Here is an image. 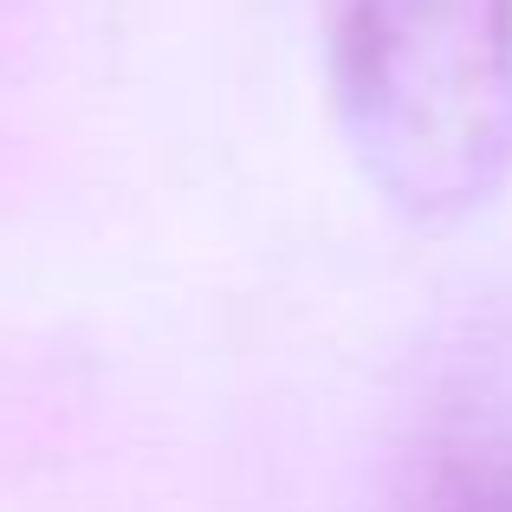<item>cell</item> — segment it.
Returning <instances> with one entry per match:
<instances>
[{"instance_id": "2", "label": "cell", "mask_w": 512, "mask_h": 512, "mask_svg": "<svg viewBox=\"0 0 512 512\" xmlns=\"http://www.w3.org/2000/svg\"><path fill=\"white\" fill-rule=\"evenodd\" d=\"M389 512H512V318L474 325L435 370Z\"/></svg>"}, {"instance_id": "1", "label": "cell", "mask_w": 512, "mask_h": 512, "mask_svg": "<svg viewBox=\"0 0 512 512\" xmlns=\"http://www.w3.org/2000/svg\"><path fill=\"white\" fill-rule=\"evenodd\" d=\"M325 85L363 182L422 227L512 175V0H318Z\"/></svg>"}]
</instances>
